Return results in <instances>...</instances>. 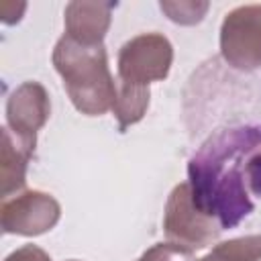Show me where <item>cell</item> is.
<instances>
[{
	"label": "cell",
	"instance_id": "cell-1",
	"mask_svg": "<svg viewBox=\"0 0 261 261\" xmlns=\"http://www.w3.org/2000/svg\"><path fill=\"white\" fill-rule=\"evenodd\" d=\"M259 145L261 124L220 128L202 143L188 163L194 204L212 216L222 230L234 228L255 210L245 188V161Z\"/></svg>",
	"mask_w": 261,
	"mask_h": 261
},
{
	"label": "cell",
	"instance_id": "cell-2",
	"mask_svg": "<svg viewBox=\"0 0 261 261\" xmlns=\"http://www.w3.org/2000/svg\"><path fill=\"white\" fill-rule=\"evenodd\" d=\"M51 61L77 112L100 116L112 110L116 80L110 73L104 45H82L63 35L55 43Z\"/></svg>",
	"mask_w": 261,
	"mask_h": 261
},
{
	"label": "cell",
	"instance_id": "cell-3",
	"mask_svg": "<svg viewBox=\"0 0 261 261\" xmlns=\"http://www.w3.org/2000/svg\"><path fill=\"white\" fill-rule=\"evenodd\" d=\"M173 63V47L163 33H141L128 39L116 59V82L130 88H149L163 82Z\"/></svg>",
	"mask_w": 261,
	"mask_h": 261
},
{
	"label": "cell",
	"instance_id": "cell-4",
	"mask_svg": "<svg viewBox=\"0 0 261 261\" xmlns=\"http://www.w3.org/2000/svg\"><path fill=\"white\" fill-rule=\"evenodd\" d=\"M163 232L169 241L196 251L216 243L222 228L212 216H208L194 204L190 184L181 181L171 190L165 202Z\"/></svg>",
	"mask_w": 261,
	"mask_h": 261
},
{
	"label": "cell",
	"instance_id": "cell-5",
	"mask_svg": "<svg viewBox=\"0 0 261 261\" xmlns=\"http://www.w3.org/2000/svg\"><path fill=\"white\" fill-rule=\"evenodd\" d=\"M220 55L241 71L261 67V4H243L224 14Z\"/></svg>",
	"mask_w": 261,
	"mask_h": 261
},
{
	"label": "cell",
	"instance_id": "cell-6",
	"mask_svg": "<svg viewBox=\"0 0 261 261\" xmlns=\"http://www.w3.org/2000/svg\"><path fill=\"white\" fill-rule=\"evenodd\" d=\"M61 218L59 202L41 190H24L0 206V224L6 234L39 237L49 232Z\"/></svg>",
	"mask_w": 261,
	"mask_h": 261
},
{
	"label": "cell",
	"instance_id": "cell-7",
	"mask_svg": "<svg viewBox=\"0 0 261 261\" xmlns=\"http://www.w3.org/2000/svg\"><path fill=\"white\" fill-rule=\"evenodd\" d=\"M51 114V100L43 84L22 82L12 90L6 100V126L31 141L45 126Z\"/></svg>",
	"mask_w": 261,
	"mask_h": 261
},
{
	"label": "cell",
	"instance_id": "cell-8",
	"mask_svg": "<svg viewBox=\"0 0 261 261\" xmlns=\"http://www.w3.org/2000/svg\"><path fill=\"white\" fill-rule=\"evenodd\" d=\"M116 2H69L63 10L65 35L82 45H104Z\"/></svg>",
	"mask_w": 261,
	"mask_h": 261
},
{
	"label": "cell",
	"instance_id": "cell-9",
	"mask_svg": "<svg viewBox=\"0 0 261 261\" xmlns=\"http://www.w3.org/2000/svg\"><path fill=\"white\" fill-rule=\"evenodd\" d=\"M37 141L24 139L12 133L8 126H2V147H0V184L2 200H8L24 192L27 167L33 157Z\"/></svg>",
	"mask_w": 261,
	"mask_h": 261
},
{
	"label": "cell",
	"instance_id": "cell-10",
	"mask_svg": "<svg viewBox=\"0 0 261 261\" xmlns=\"http://www.w3.org/2000/svg\"><path fill=\"white\" fill-rule=\"evenodd\" d=\"M149 88H130L116 82V98L112 104V112L118 122V130H126L128 126L143 120L149 108Z\"/></svg>",
	"mask_w": 261,
	"mask_h": 261
},
{
	"label": "cell",
	"instance_id": "cell-11",
	"mask_svg": "<svg viewBox=\"0 0 261 261\" xmlns=\"http://www.w3.org/2000/svg\"><path fill=\"white\" fill-rule=\"evenodd\" d=\"M196 261H261V234L222 241Z\"/></svg>",
	"mask_w": 261,
	"mask_h": 261
},
{
	"label": "cell",
	"instance_id": "cell-12",
	"mask_svg": "<svg viewBox=\"0 0 261 261\" xmlns=\"http://www.w3.org/2000/svg\"><path fill=\"white\" fill-rule=\"evenodd\" d=\"M159 8H161V12L167 14L169 20H173L177 24H196L204 18L210 4L208 2H194V0H179V2L161 0Z\"/></svg>",
	"mask_w": 261,
	"mask_h": 261
},
{
	"label": "cell",
	"instance_id": "cell-13",
	"mask_svg": "<svg viewBox=\"0 0 261 261\" xmlns=\"http://www.w3.org/2000/svg\"><path fill=\"white\" fill-rule=\"evenodd\" d=\"M139 261H194V251L186 245L165 241V243H155L149 247Z\"/></svg>",
	"mask_w": 261,
	"mask_h": 261
},
{
	"label": "cell",
	"instance_id": "cell-14",
	"mask_svg": "<svg viewBox=\"0 0 261 261\" xmlns=\"http://www.w3.org/2000/svg\"><path fill=\"white\" fill-rule=\"evenodd\" d=\"M245 188L249 196L261 198V145L255 147L245 161Z\"/></svg>",
	"mask_w": 261,
	"mask_h": 261
},
{
	"label": "cell",
	"instance_id": "cell-15",
	"mask_svg": "<svg viewBox=\"0 0 261 261\" xmlns=\"http://www.w3.org/2000/svg\"><path fill=\"white\" fill-rule=\"evenodd\" d=\"M4 261H53L47 251H43L37 245H22L16 251H12Z\"/></svg>",
	"mask_w": 261,
	"mask_h": 261
},
{
	"label": "cell",
	"instance_id": "cell-16",
	"mask_svg": "<svg viewBox=\"0 0 261 261\" xmlns=\"http://www.w3.org/2000/svg\"><path fill=\"white\" fill-rule=\"evenodd\" d=\"M67 261H77V259H67Z\"/></svg>",
	"mask_w": 261,
	"mask_h": 261
}]
</instances>
